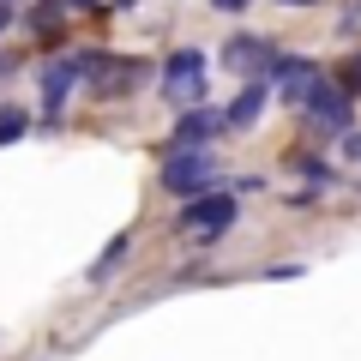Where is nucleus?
I'll use <instances>...</instances> for the list:
<instances>
[{
	"label": "nucleus",
	"instance_id": "obj_1",
	"mask_svg": "<svg viewBox=\"0 0 361 361\" xmlns=\"http://www.w3.org/2000/svg\"><path fill=\"white\" fill-rule=\"evenodd\" d=\"M217 175H223V157H211L205 145H169L157 180H163V193H175V199H199Z\"/></svg>",
	"mask_w": 361,
	"mask_h": 361
},
{
	"label": "nucleus",
	"instance_id": "obj_2",
	"mask_svg": "<svg viewBox=\"0 0 361 361\" xmlns=\"http://www.w3.org/2000/svg\"><path fill=\"white\" fill-rule=\"evenodd\" d=\"M97 61H103V49H73V54H54V61H42L37 85H42V115H61L66 97H73L78 85H85L90 73H97Z\"/></svg>",
	"mask_w": 361,
	"mask_h": 361
},
{
	"label": "nucleus",
	"instance_id": "obj_3",
	"mask_svg": "<svg viewBox=\"0 0 361 361\" xmlns=\"http://www.w3.org/2000/svg\"><path fill=\"white\" fill-rule=\"evenodd\" d=\"M259 78L277 90V103H283V109H301V103H307V90L319 85L325 73H319V61H307V54H271Z\"/></svg>",
	"mask_w": 361,
	"mask_h": 361
},
{
	"label": "nucleus",
	"instance_id": "obj_4",
	"mask_svg": "<svg viewBox=\"0 0 361 361\" xmlns=\"http://www.w3.org/2000/svg\"><path fill=\"white\" fill-rule=\"evenodd\" d=\"M235 217H241V199H235V193H199V199H187V205H180L175 229L199 235V241H217L223 229H235Z\"/></svg>",
	"mask_w": 361,
	"mask_h": 361
},
{
	"label": "nucleus",
	"instance_id": "obj_5",
	"mask_svg": "<svg viewBox=\"0 0 361 361\" xmlns=\"http://www.w3.org/2000/svg\"><path fill=\"white\" fill-rule=\"evenodd\" d=\"M301 115L313 121V127L325 133V139H343L349 121H355V97H349L337 78H319V85L307 90V103H301Z\"/></svg>",
	"mask_w": 361,
	"mask_h": 361
},
{
	"label": "nucleus",
	"instance_id": "obj_6",
	"mask_svg": "<svg viewBox=\"0 0 361 361\" xmlns=\"http://www.w3.org/2000/svg\"><path fill=\"white\" fill-rule=\"evenodd\" d=\"M205 73H211V61L199 49H175L163 61V97H169V109H187V103H199L205 97Z\"/></svg>",
	"mask_w": 361,
	"mask_h": 361
},
{
	"label": "nucleus",
	"instance_id": "obj_7",
	"mask_svg": "<svg viewBox=\"0 0 361 361\" xmlns=\"http://www.w3.org/2000/svg\"><path fill=\"white\" fill-rule=\"evenodd\" d=\"M145 78H151V61H139V54H103L85 85L97 90V97H127V90H139Z\"/></svg>",
	"mask_w": 361,
	"mask_h": 361
},
{
	"label": "nucleus",
	"instance_id": "obj_8",
	"mask_svg": "<svg viewBox=\"0 0 361 361\" xmlns=\"http://www.w3.org/2000/svg\"><path fill=\"white\" fill-rule=\"evenodd\" d=\"M271 54H277V42H271V37H253V30H241V37L223 42V66H229V73H265Z\"/></svg>",
	"mask_w": 361,
	"mask_h": 361
},
{
	"label": "nucleus",
	"instance_id": "obj_9",
	"mask_svg": "<svg viewBox=\"0 0 361 361\" xmlns=\"http://www.w3.org/2000/svg\"><path fill=\"white\" fill-rule=\"evenodd\" d=\"M217 133H223V109H180V115H175V139H169V145H211V139H217Z\"/></svg>",
	"mask_w": 361,
	"mask_h": 361
},
{
	"label": "nucleus",
	"instance_id": "obj_10",
	"mask_svg": "<svg viewBox=\"0 0 361 361\" xmlns=\"http://www.w3.org/2000/svg\"><path fill=\"white\" fill-rule=\"evenodd\" d=\"M265 97H271V85H265V78H253V85H247L229 109H223V133H247V127H259V115H265Z\"/></svg>",
	"mask_w": 361,
	"mask_h": 361
},
{
	"label": "nucleus",
	"instance_id": "obj_11",
	"mask_svg": "<svg viewBox=\"0 0 361 361\" xmlns=\"http://www.w3.org/2000/svg\"><path fill=\"white\" fill-rule=\"evenodd\" d=\"M61 25H66V0H42L37 13H30V37H61Z\"/></svg>",
	"mask_w": 361,
	"mask_h": 361
},
{
	"label": "nucleus",
	"instance_id": "obj_12",
	"mask_svg": "<svg viewBox=\"0 0 361 361\" xmlns=\"http://www.w3.org/2000/svg\"><path fill=\"white\" fill-rule=\"evenodd\" d=\"M127 247H133V235L121 229L115 241L103 247V259H97V265H90V283H103V277H115V271H121V259H127Z\"/></svg>",
	"mask_w": 361,
	"mask_h": 361
},
{
	"label": "nucleus",
	"instance_id": "obj_13",
	"mask_svg": "<svg viewBox=\"0 0 361 361\" xmlns=\"http://www.w3.org/2000/svg\"><path fill=\"white\" fill-rule=\"evenodd\" d=\"M30 133V115H18V109H0V145H13Z\"/></svg>",
	"mask_w": 361,
	"mask_h": 361
},
{
	"label": "nucleus",
	"instance_id": "obj_14",
	"mask_svg": "<svg viewBox=\"0 0 361 361\" xmlns=\"http://www.w3.org/2000/svg\"><path fill=\"white\" fill-rule=\"evenodd\" d=\"M295 169L313 180V187H331V163H319V157H295Z\"/></svg>",
	"mask_w": 361,
	"mask_h": 361
},
{
	"label": "nucleus",
	"instance_id": "obj_15",
	"mask_svg": "<svg viewBox=\"0 0 361 361\" xmlns=\"http://www.w3.org/2000/svg\"><path fill=\"white\" fill-rule=\"evenodd\" d=\"M337 85H343L349 97H361V54H349V66L337 73Z\"/></svg>",
	"mask_w": 361,
	"mask_h": 361
},
{
	"label": "nucleus",
	"instance_id": "obj_16",
	"mask_svg": "<svg viewBox=\"0 0 361 361\" xmlns=\"http://www.w3.org/2000/svg\"><path fill=\"white\" fill-rule=\"evenodd\" d=\"M253 0H211V13H247Z\"/></svg>",
	"mask_w": 361,
	"mask_h": 361
},
{
	"label": "nucleus",
	"instance_id": "obj_17",
	"mask_svg": "<svg viewBox=\"0 0 361 361\" xmlns=\"http://www.w3.org/2000/svg\"><path fill=\"white\" fill-rule=\"evenodd\" d=\"M343 157H355V163H361V133H343Z\"/></svg>",
	"mask_w": 361,
	"mask_h": 361
},
{
	"label": "nucleus",
	"instance_id": "obj_18",
	"mask_svg": "<svg viewBox=\"0 0 361 361\" xmlns=\"http://www.w3.org/2000/svg\"><path fill=\"white\" fill-rule=\"evenodd\" d=\"M133 6H139V0H109L103 13H133Z\"/></svg>",
	"mask_w": 361,
	"mask_h": 361
},
{
	"label": "nucleus",
	"instance_id": "obj_19",
	"mask_svg": "<svg viewBox=\"0 0 361 361\" xmlns=\"http://www.w3.org/2000/svg\"><path fill=\"white\" fill-rule=\"evenodd\" d=\"M13 25V0H0V30Z\"/></svg>",
	"mask_w": 361,
	"mask_h": 361
},
{
	"label": "nucleus",
	"instance_id": "obj_20",
	"mask_svg": "<svg viewBox=\"0 0 361 361\" xmlns=\"http://www.w3.org/2000/svg\"><path fill=\"white\" fill-rule=\"evenodd\" d=\"M277 6H319V0H277Z\"/></svg>",
	"mask_w": 361,
	"mask_h": 361
},
{
	"label": "nucleus",
	"instance_id": "obj_21",
	"mask_svg": "<svg viewBox=\"0 0 361 361\" xmlns=\"http://www.w3.org/2000/svg\"><path fill=\"white\" fill-rule=\"evenodd\" d=\"M66 6H97V0H66Z\"/></svg>",
	"mask_w": 361,
	"mask_h": 361
}]
</instances>
